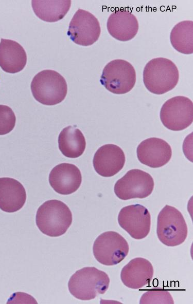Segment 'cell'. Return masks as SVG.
Returning <instances> with one entry per match:
<instances>
[{"instance_id": "cell-1", "label": "cell", "mask_w": 193, "mask_h": 304, "mask_svg": "<svg viewBox=\"0 0 193 304\" xmlns=\"http://www.w3.org/2000/svg\"><path fill=\"white\" fill-rule=\"evenodd\" d=\"M143 82L147 89L155 94H163L177 85L179 72L176 64L164 58L149 61L143 70Z\"/></svg>"}, {"instance_id": "cell-2", "label": "cell", "mask_w": 193, "mask_h": 304, "mask_svg": "<svg viewBox=\"0 0 193 304\" xmlns=\"http://www.w3.org/2000/svg\"><path fill=\"white\" fill-rule=\"evenodd\" d=\"M72 214L66 204L58 200H50L38 209L36 224L40 231L50 237H59L67 231L72 223Z\"/></svg>"}, {"instance_id": "cell-3", "label": "cell", "mask_w": 193, "mask_h": 304, "mask_svg": "<svg viewBox=\"0 0 193 304\" xmlns=\"http://www.w3.org/2000/svg\"><path fill=\"white\" fill-rule=\"evenodd\" d=\"M110 280L104 272L95 267H84L70 278L68 288L70 293L81 300L94 299L108 289Z\"/></svg>"}, {"instance_id": "cell-4", "label": "cell", "mask_w": 193, "mask_h": 304, "mask_svg": "<svg viewBox=\"0 0 193 304\" xmlns=\"http://www.w3.org/2000/svg\"><path fill=\"white\" fill-rule=\"evenodd\" d=\"M34 99L45 105H55L65 99L67 86L64 77L52 70H44L38 73L31 83Z\"/></svg>"}, {"instance_id": "cell-5", "label": "cell", "mask_w": 193, "mask_h": 304, "mask_svg": "<svg viewBox=\"0 0 193 304\" xmlns=\"http://www.w3.org/2000/svg\"><path fill=\"white\" fill-rule=\"evenodd\" d=\"M188 229L182 213L174 207L166 205L157 219L156 234L159 240L168 246H176L184 242Z\"/></svg>"}, {"instance_id": "cell-6", "label": "cell", "mask_w": 193, "mask_h": 304, "mask_svg": "<svg viewBox=\"0 0 193 304\" xmlns=\"http://www.w3.org/2000/svg\"><path fill=\"white\" fill-rule=\"evenodd\" d=\"M136 78L135 70L130 63L124 60L116 59L104 66L100 81L109 91L122 94L133 89Z\"/></svg>"}, {"instance_id": "cell-7", "label": "cell", "mask_w": 193, "mask_h": 304, "mask_svg": "<svg viewBox=\"0 0 193 304\" xmlns=\"http://www.w3.org/2000/svg\"><path fill=\"white\" fill-rule=\"evenodd\" d=\"M127 240L114 231L105 232L95 240L93 252L95 259L105 265H114L122 261L129 252Z\"/></svg>"}, {"instance_id": "cell-8", "label": "cell", "mask_w": 193, "mask_h": 304, "mask_svg": "<svg viewBox=\"0 0 193 304\" xmlns=\"http://www.w3.org/2000/svg\"><path fill=\"white\" fill-rule=\"evenodd\" d=\"M162 123L167 128L180 131L190 125L193 120L192 101L184 96H176L162 105L160 113Z\"/></svg>"}, {"instance_id": "cell-9", "label": "cell", "mask_w": 193, "mask_h": 304, "mask_svg": "<svg viewBox=\"0 0 193 304\" xmlns=\"http://www.w3.org/2000/svg\"><path fill=\"white\" fill-rule=\"evenodd\" d=\"M151 176L142 170L133 169L115 183L114 191L120 199H143L149 196L154 188Z\"/></svg>"}, {"instance_id": "cell-10", "label": "cell", "mask_w": 193, "mask_h": 304, "mask_svg": "<svg viewBox=\"0 0 193 304\" xmlns=\"http://www.w3.org/2000/svg\"><path fill=\"white\" fill-rule=\"evenodd\" d=\"M101 28L98 19L91 12L79 9L72 18L67 31L75 43L89 46L99 39Z\"/></svg>"}, {"instance_id": "cell-11", "label": "cell", "mask_w": 193, "mask_h": 304, "mask_svg": "<svg viewBox=\"0 0 193 304\" xmlns=\"http://www.w3.org/2000/svg\"><path fill=\"white\" fill-rule=\"evenodd\" d=\"M118 222L120 226L133 238L142 239L149 233L151 215L147 208L142 205H130L120 210Z\"/></svg>"}, {"instance_id": "cell-12", "label": "cell", "mask_w": 193, "mask_h": 304, "mask_svg": "<svg viewBox=\"0 0 193 304\" xmlns=\"http://www.w3.org/2000/svg\"><path fill=\"white\" fill-rule=\"evenodd\" d=\"M137 157L143 164L158 168L166 164L170 160L172 149L165 140L155 137L143 141L137 147Z\"/></svg>"}, {"instance_id": "cell-13", "label": "cell", "mask_w": 193, "mask_h": 304, "mask_svg": "<svg viewBox=\"0 0 193 304\" xmlns=\"http://www.w3.org/2000/svg\"><path fill=\"white\" fill-rule=\"evenodd\" d=\"M126 158L122 149L117 145L108 144L98 148L95 153L93 166L99 175L110 177L123 168Z\"/></svg>"}, {"instance_id": "cell-14", "label": "cell", "mask_w": 193, "mask_h": 304, "mask_svg": "<svg viewBox=\"0 0 193 304\" xmlns=\"http://www.w3.org/2000/svg\"><path fill=\"white\" fill-rule=\"evenodd\" d=\"M82 176L79 169L71 163H63L55 166L49 175L50 186L57 193L69 195L80 187Z\"/></svg>"}, {"instance_id": "cell-15", "label": "cell", "mask_w": 193, "mask_h": 304, "mask_svg": "<svg viewBox=\"0 0 193 304\" xmlns=\"http://www.w3.org/2000/svg\"><path fill=\"white\" fill-rule=\"evenodd\" d=\"M107 30L114 39L126 42L133 39L139 28L136 16L126 9H118L112 12L107 23Z\"/></svg>"}, {"instance_id": "cell-16", "label": "cell", "mask_w": 193, "mask_h": 304, "mask_svg": "<svg viewBox=\"0 0 193 304\" xmlns=\"http://www.w3.org/2000/svg\"><path fill=\"white\" fill-rule=\"evenodd\" d=\"M153 276L151 263L142 257L131 260L125 265L120 273L121 281L127 287L139 289L148 284Z\"/></svg>"}, {"instance_id": "cell-17", "label": "cell", "mask_w": 193, "mask_h": 304, "mask_svg": "<svg viewBox=\"0 0 193 304\" xmlns=\"http://www.w3.org/2000/svg\"><path fill=\"white\" fill-rule=\"evenodd\" d=\"M26 200V193L23 185L11 178H0V209L7 213H14L21 209Z\"/></svg>"}, {"instance_id": "cell-18", "label": "cell", "mask_w": 193, "mask_h": 304, "mask_svg": "<svg viewBox=\"0 0 193 304\" xmlns=\"http://www.w3.org/2000/svg\"><path fill=\"white\" fill-rule=\"evenodd\" d=\"M27 63L24 48L17 42L1 39L0 42V67L5 72L15 73L22 70Z\"/></svg>"}, {"instance_id": "cell-19", "label": "cell", "mask_w": 193, "mask_h": 304, "mask_svg": "<svg viewBox=\"0 0 193 304\" xmlns=\"http://www.w3.org/2000/svg\"><path fill=\"white\" fill-rule=\"evenodd\" d=\"M59 148L65 157L76 158L83 153L86 141L80 129L75 126H68L62 129L58 137Z\"/></svg>"}, {"instance_id": "cell-20", "label": "cell", "mask_w": 193, "mask_h": 304, "mask_svg": "<svg viewBox=\"0 0 193 304\" xmlns=\"http://www.w3.org/2000/svg\"><path fill=\"white\" fill-rule=\"evenodd\" d=\"M32 9L41 20L47 22H55L62 19L68 11L71 1H31Z\"/></svg>"}, {"instance_id": "cell-21", "label": "cell", "mask_w": 193, "mask_h": 304, "mask_svg": "<svg viewBox=\"0 0 193 304\" xmlns=\"http://www.w3.org/2000/svg\"><path fill=\"white\" fill-rule=\"evenodd\" d=\"M193 22L183 21L177 23L170 34V43L178 52L190 54L193 52Z\"/></svg>"}, {"instance_id": "cell-22", "label": "cell", "mask_w": 193, "mask_h": 304, "mask_svg": "<svg viewBox=\"0 0 193 304\" xmlns=\"http://www.w3.org/2000/svg\"><path fill=\"white\" fill-rule=\"evenodd\" d=\"M174 303L170 293L166 290L150 289L141 296L139 303Z\"/></svg>"}, {"instance_id": "cell-23", "label": "cell", "mask_w": 193, "mask_h": 304, "mask_svg": "<svg viewBox=\"0 0 193 304\" xmlns=\"http://www.w3.org/2000/svg\"><path fill=\"white\" fill-rule=\"evenodd\" d=\"M16 117L12 109L5 105H0V135L9 133L14 128Z\"/></svg>"}]
</instances>
